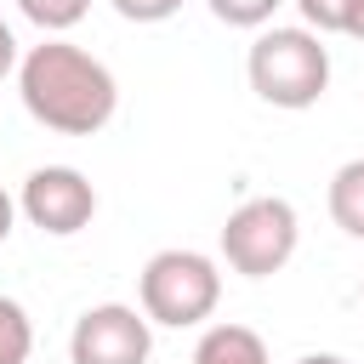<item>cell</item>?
I'll use <instances>...</instances> for the list:
<instances>
[{"instance_id":"cell-1","label":"cell","mask_w":364,"mask_h":364,"mask_svg":"<svg viewBox=\"0 0 364 364\" xmlns=\"http://www.w3.org/2000/svg\"><path fill=\"white\" fill-rule=\"evenodd\" d=\"M17 97H23L28 119H40L46 131H63V136H97L119 108V85H114L108 63L57 34L17 57Z\"/></svg>"},{"instance_id":"cell-2","label":"cell","mask_w":364,"mask_h":364,"mask_svg":"<svg viewBox=\"0 0 364 364\" xmlns=\"http://www.w3.org/2000/svg\"><path fill=\"white\" fill-rule=\"evenodd\" d=\"M245 74H250V91L267 108L301 114L330 91V46L313 28H262L250 40Z\"/></svg>"},{"instance_id":"cell-3","label":"cell","mask_w":364,"mask_h":364,"mask_svg":"<svg viewBox=\"0 0 364 364\" xmlns=\"http://www.w3.org/2000/svg\"><path fill=\"white\" fill-rule=\"evenodd\" d=\"M136 296H142V313L148 324H165V330H193L216 313L222 301V273L205 250H154L136 273Z\"/></svg>"},{"instance_id":"cell-4","label":"cell","mask_w":364,"mask_h":364,"mask_svg":"<svg viewBox=\"0 0 364 364\" xmlns=\"http://www.w3.org/2000/svg\"><path fill=\"white\" fill-rule=\"evenodd\" d=\"M296 239H301L296 205L279 193H262V199H245L222 222V262L245 279H273L296 256Z\"/></svg>"},{"instance_id":"cell-5","label":"cell","mask_w":364,"mask_h":364,"mask_svg":"<svg viewBox=\"0 0 364 364\" xmlns=\"http://www.w3.org/2000/svg\"><path fill=\"white\" fill-rule=\"evenodd\" d=\"M154 324L125 301H97L68 330V364H148Z\"/></svg>"},{"instance_id":"cell-6","label":"cell","mask_w":364,"mask_h":364,"mask_svg":"<svg viewBox=\"0 0 364 364\" xmlns=\"http://www.w3.org/2000/svg\"><path fill=\"white\" fill-rule=\"evenodd\" d=\"M17 210H23L40 233L68 239V233L91 228V216H97V188H91V176L74 171V165H40V171H28V182H23V193H17Z\"/></svg>"},{"instance_id":"cell-7","label":"cell","mask_w":364,"mask_h":364,"mask_svg":"<svg viewBox=\"0 0 364 364\" xmlns=\"http://www.w3.org/2000/svg\"><path fill=\"white\" fill-rule=\"evenodd\" d=\"M193 364H273V358L250 324H210L193 347Z\"/></svg>"},{"instance_id":"cell-8","label":"cell","mask_w":364,"mask_h":364,"mask_svg":"<svg viewBox=\"0 0 364 364\" xmlns=\"http://www.w3.org/2000/svg\"><path fill=\"white\" fill-rule=\"evenodd\" d=\"M330 222L347 239H364V159H347L330 176Z\"/></svg>"},{"instance_id":"cell-9","label":"cell","mask_w":364,"mask_h":364,"mask_svg":"<svg viewBox=\"0 0 364 364\" xmlns=\"http://www.w3.org/2000/svg\"><path fill=\"white\" fill-rule=\"evenodd\" d=\"M34 353V324L23 313V301L0 296V364H28Z\"/></svg>"},{"instance_id":"cell-10","label":"cell","mask_w":364,"mask_h":364,"mask_svg":"<svg viewBox=\"0 0 364 364\" xmlns=\"http://www.w3.org/2000/svg\"><path fill=\"white\" fill-rule=\"evenodd\" d=\"M17 11H23L40 34H68V28L91 11V0H17Z\"/></svg>"},{"instance_id":"cell-11","label":"cell","mask_w":364,"mask_h":364,"mask_svg":"<svg viewBox=\"0 0 364 364\" xmlns=\"http://www.w3.org/2000/svg\"><path fill=\"white\" fill-rule=\"evenodd\" d=\"M205 6H210V17L228 23V28H267L273 11H279V0H205Z\"/></svg>"},{"instance_id":"cell-12","label":"cell","mask_w":364,"mask_h":364,"mask_svg":"<svg viewBox=\"0 0 364 364\" xmlns=\"http://www.w3.org/2000/svg\"><path fill=\"white\" fill-rule=\"evenodd\" d=\"M296 11H301V28H313V34L347 28V0H296Z\"/></svg>"},{"instance_id":"cell-13","label":"cell","mask_w":364,"mask_h":364,"mask_svg":"<svg viewBox=\"0 0 364 364\" xmlns=\"http://www.w3.org/2000/svg\"><path fill=\"white\" fill-rule=\"evenodd\" d=\"M125 23H165V17H176L182 11V0H108Z\"/></svg>"},{"instance_id":"cell-14","label":"cell","mask_w":364,"mask_h":364,"mask_svg":"<svg viewBox=\"0 0 364 364\" xmlns=\"http://www.w3.org/2000/svg\"><path fill=\"white\" fill-rule=\"evenodd\" d=\"M11 68H17V34L0 23V85H6V74H11Z\"/></svg>"},{"instance_id":"cell-15","label":"cell","mask_w":364,"mask_h":364,"mask_svg":"<svg viewBox=\"0 0 364 364\" xmlns=\"http://www.w3.org/2000/svg\"><path fill=\"white\" fill-rule=\"evenodd\" d=\"M11 222H17V199H11L6 188H0V245L11 239Z\"/></svg>"},{"instance_id":"cell-16","label":"cell","mask_w":364,"mask_h":364,"mask_svg":"<svg viewBox=\"0 0 364 364\" xmlns=\"http://www.w3.org/2000/svg\"><path fill=\"white\" fill-rule=\"evenodd\" d=\"M341 34L364 40V0H347V28H341Z\"/></svg>"},{"instance_id":"cell-17","label":"cell","mask_w":364,"mask_h":364,"mask_svg":"<svg viewBox=\"0 0 364 364\" xmlns=\"http://www.w3.org/2000/svg\"><path fill=\"white\" fill-rule=\"evenodd\" d=\"M296 364H353V358H341V353H301Z\"/></svg>"},{"instance_id":"cell-18","label":"cell","mask_w":364,"mask_h":364,"mask_svg":"<svg viewBox=\"0 0 364 364\" xmlns=\"http://www.w3.org/2000/svg\"><path fill=\"white\" fill-rule=\"evenodd\" d=\"M358 301H364V284H358Z\"/></svg>"}]
</instances>
